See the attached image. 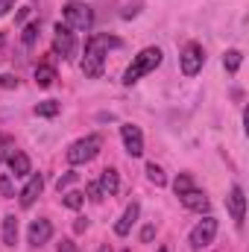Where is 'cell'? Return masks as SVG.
Segmentation results:
<instances>
[{
  "label": "cell",
  "mask_w": 249,
  "mask_h": 252,
  "mask_svg": "<svg viewBox=\"0 0 249 252\" xmlns=\"http://www.w3.org/2000/svg\"><path fill=\"white\" fill-rule=\"evenodd\" d=\"M109 47H121L118 38L112 35H91L88 44H85V59H82V73L97 79L103 73V62H106V50Z\"/></svg>",
  "instance_id": "6da1fadb"
},
{
  "label": "cell",
  "mask_w": 249,
  "mask_h": 252,
  "mask_svg": "<svg viewBox=\"0 0 249 252\" xmlns=\"http://www.w3.org/2000/svg\"><path fill=\"white\" fill-rule=\"evenodd\" d=\"M161 59H164V53L158 50V47H144L135 59H132V64L126 67L124 73V85H135L141 76H147V73H153L158 64H161Z\"/></svg>",
  "instance_id": "7a4b0ae2"
},
{
  "label": "cell",
  "mask_w": 249,
  "mask_h": 252,
  "mask_svg": "<svg viewBox=\"0 0 249 252\" xmlns=\"http://www.w3.org/2000/svg\"><path fill=\"white\" fill-rule=\"evenodd\" d=\"M100 147H103V138H100V135H85V138H79V141L70 144L67 161H70V164H85V161L97 158Z\"/></svg>",
  "instance_id": "3957f363"
},
{
  "label": "cell",
  "mask_w": 249,
  "mask_h": 252,
  "mask_svg": "<svg viewBox=\"0 0 249 252\" xmlns=\"http://www.w3.org/2000/svg\"><path fill=\"white\" fill-rule=\"evenodd\" d=\"M94 24V12L88 3H79V0H70L64 6V27L70 30H79V32H88Z\"/></svg>",
  "instance_id": "277c9868"
},
{
  "label": "cell",
  "mask_w": 249,
  "mask_h": 252,
  "mask_svg": "<svg viewBox=\"0 0 249 252\" xmlns=\"http://www.w3.org/2000/svg\"><path fill=\"white\" fill-rule=\"evenodd\" d=\"M179 64H182V73H185V76H196V73L202 70V64H205V50H202V44H196V41L185 44V50H182V56H179Z\"/></svg>",
  "instance_id": "5b68a950"
},
{
  "label": "cell",
  "mask_w": 249,
  "mask_h": 252,
  "mask_svg": "<svg viewBox=\"0 0 249 252\" xmlns=\"http://www.w3.org/2000/svg\"><path fill=\"white\" fill-rule=\"evenodd\" d=\"M217 235V220L214 217H202L193 229H190V247L193 250H205Z\"/></svg>",
  "instance_id": "8992f818"
},
{
  "label": "cell",
  "mask_w": 249,
  "mask_h": 252,
  "mask_svg": "<svg viewBox=\"0 0 249 252\" xmlns=\"http://www.w3.org/2000/svg\"><path fill=\"white\" fill-rule=\"evenodd\" d=\"M53 50L62 56V59H73L76 56V38H73V30L56 24V35H53Z\"/></svg>",
  "instance_id": "52a82bcc"
},
{
  "label": "cell",
  "mask_w": 249,
  "mask_h": 252,
  "mask_svg": "<svg viewBox=\"0 0 249 252\" xmlns=\"http://www.w3.org/2000/svg\"><path fill=\"white\" fill-rule=\"evenodd\" d=\"M121 138H124V147L132 158H141V156H144V135H141L138 126L124 124L121 126Z\"/></svg>",
  "instance_id": "ba28073f"
},
{
  "label": "cell",
  "mask_w": 249,
  "mask_h": 252,
  "mask_svg": "<svg viewBox=\"0 0 249 252\" xmlns=\"http://www.w3.org/2000/svg\"><path fill=\"white\" fill-rule=\"evenodd\" d=\"M27 235H30V244H32V247H44V244L53 238V223H50L47 217H38V220L30 223V232H27Z\"/></svg>",
  "instance_id": "9c48e42d"
},
{
  "label": "cell",
  "mask_w": 249,
  "mask_h": 252,
  "mask_svg": "<svg viewBox=\"0 0 249 252\" xmlns=\"http://www.w3.org/2000/svg\"><path fill=\"white\" fill-rule=\"evenodd\" d=\"M41 190H44V179H41V173H32L30 182H27L24 190H21V208H32V202L41 196Z\"/></svg>",
  "instance_id": "30bf717a"
},
{
  "label": "cell",
  "mask_w": 249,
  "mask_h": 252,
  "mask_svg": "<svg viewBox=\"0 0 249 252\" xmlns=\"http://www.w3.org/2000/svg\"><path fill=\"white\" fill-rule=\"evenodd\" d=\"M229 211H232V220L238 226H244V217H247V196H244V188L235 185L232 193H229Z\"/></svg>",
  "instance_id": "8fae6325"
},
{
  "label": "cell",
  "mask_w": 249,
  "mask_h": 252,
  "mask_svg": "<svg viewBox=\"0 0 249 252\" xmlns=\"http://www.w3.org/2000/svg\"><path fill=\"white\" fill-rule=\"evenodd\" d=\"M138 214H141V205H138V202H129L126 211H124V217L115 223V235H118V238H126V235L132 232V223L138 220Z\"/></svg>",
  "instance_id": "7c38bea8"
},
{
  "label": "cell",
  "mask_w": 249,
  "mask_h": 252,
  "mask_svg": "<svg viewBox=\"0 0 249 252\" xmlns=\"http://www.w3.org/2000/svg\"><path fill=\"white\" fill-rule=\"evenodd\" d=\"M6 161H9V170H12V176H30V173H32L30 156H27V153H21V150H12Z\"/></svg>",
  "instance_id": "4fadbf2b"
},
{
  "label": "cell",
  "mask_w": 249,
  "mask_h": 252,
  "mask_svg": "<svg viewBox=\"0 0 249 252\" xmlns=\"http://www.w3.org/2000/svg\"><path fill=\"white\" fill-rule=\"evenodd\" d=\"M179 199H182V205L190 208V211H199V214H202V211H208V196H205L202 190H196V188H190L187 193H182Z\"/></svg>",
  "instance_id": "5bb4252c"
},
{
  "label": "cell",
  "mask_w": 249,
  "mask_h": 252,
  "mask_svg": "<svg viewBox=\"0 0 249 252\" xmlns=\"http://www.w3.org/2000/svg\"><path fill=\"white\" fill-rule=\"evenodd\" d=\"M100 188H103V196H115L118 188H121V179H118V170L115 167H106L100 173Z\"/></svg>",
  "instance_id": "9a60e30c"
},
{
  "label": "cell",
  "mask_w": 249,
  "mask_h": 252,
  "mask_svg": "<svg viewBox=\"0 0 249 252\" xmlns=\"http://www.w3.org/2000/svg\"><path fill=\"white\" fill-rule=\"evenodd\" d=\"M18 241V217L15 214H6L3 217V244L6 247H15Z\"/></svg>",
  "instance_id": "2e32d148"
},
{
  "label": "cell",
  "mask_w": 249,
  "mask_h": 252,
  "mask_svg": "<svg viewBox=\"0 0 249 252\" xmlns=\"http://www.w3.org/2000/svg\"><path fill=\"white\" fill-rule=\"evenodd\" d=\"M53 82H56V67L38 64V67H35V85H38V88H50Z\"/></svg>",
  "instance_id": "e0dca14e"
},
{
  "label": "cell",
  "mask_w": 249,
  "mask_h": 252,
  "mask_svg": "<svg viewBox=\"0 0 249 252\" xmlns=\"http://www.w3.org/2000/svg\"><path fill=\"white\" fill-rule=\"evenodd\" d=\"M147 179H150L156 188H164V185H167V176H164V170H161L156 161H150V164H147Z\"/></svg>",
  "instance_id": "ac0fdd59"
},
{
  "label": "cell",
  "mask_w": 249,
  "mask_h": 252,
  "mask_svg": "<svg viewBox=\"0 0 249 252\" xmlns=\"http://www.w3.org/2000/svg\"><path fill=\"white\" fill-rule=\"evenodd\" d=\"M62 205L64 208H70V211H79L82 205H85V193H79V190H67L62 196Z\"/></svg>",
  "instance_id": "d6986e66"
},
{
  "label": "cell",
  "mask_w": 249,
  "mask_h": 252,
  "mask_svg": "<svg viewBox=\"0 0 249 252\" xmlns=\"http://www.w3.org/2000/svg\"><path fill=\"white\" fill-rule=\"evenodd\" d=\"M241 62H244V53H241V50H226V56H223V67H226L229 73H238Z\"/></svg>",
  "instance_id": "ffe728a7"
},
{
  "label": "cell",
  "mask_w": 249,
  "mask_h": 252,
  "mask_svg": "<svg viewBox=\"0 0 249 252\" xmlns=\"http://www.w3.org/2000/svg\"><path fill=\"white\" fill-rule=\"evenodd\" d=\"M59 109H62V106H59L56 100H47V103H38V106H35V115H38V118H56Z\"/></svg>",
  "instance_id": "44dd1931"
},
{
  "label": "cell",
  "mask_w": 249,
  "mask_h": 252,
  "mask_svg": "<svg viewBox=\"0 0 249 252\" xmlns=\"http://www.w3.org/2000/svg\"><path fill=\"white\" fill-rule=\"evenodd\" d=\"M190 188H193V179H190V173H179V176H176V182H173V190H176V196L187 193Z\"/></svg>",
  "instance_id": "7402d4cb"
},
{
  "label": "cell",
  "mask_w": 249,
  "mask_h": 252,
  "mask_svg": "<svg viewBox=\"0 0 249 252\" xmlns=\"http://www.w3.org/2000/svg\"><path fill=\"white\" fill-rule=\"evenodd\" d=\"M76 179H79V173H76V170H67L64 176H59V182H56V190H59V193H62V190H67L70 185H73V182H76Z\"/></svg>",
  "instance_id": "603a6c76"
},
{
  "label": "cell",
  "mask_w": 249,
  "mask_h": 252,
  "mask_svg": "<svg viewBox=\"0 0 249 252\" xmlns=\"http://www.w3.org/2000/svg\"><path fill=\"white\" fill-rule=\"evenodd\" d=\"M35 41H38V24H27V27H24V44L32 47Z\"/></svg>",
  "instance_id": "cb8c5ba5"
},
{
  "label": "cell",
  "mask_w": 249,
  "mask_h": 252,
  "mask_svg": "<svg viewBox=\"0 0 249 252\" xmlns=\"http://www.w3.org/2000/svg\"><path fill=\"white\" fill-rule=\"evenodd\" d=\"M12 150H15V144H12V138L0 132V164H3L6 158H9V153H12Z\"/></svg>",
  "instance_id": "d4e9b609"
},
{
  "label": "cell",
  "mask_w": 249,
  "mask_h": 252,
  "mask_svg": "<svg viewBox=\"0 0 249 252\" xmlns=\"http://www.w3.org/2000/svg\"><path fill=\"white\" fill-rule=\"evenodd\" d=\"M0 193H3L6 199H12V196H15V188H12V173H3V176H0Z\"/></svg>",
  "instance_id": "484cf974"
},
{
  "label": "cell",
  "mask_w": 249,
  "mask_h": 252,
  "mask_svg": "<svg viewBox=\"0 0 249 252\" xmlns=\"http://www.w3.org/2000/svg\"><path fill=\"white\" fill-rule=\"evenodd\" d=\"M88 199L91 202H103V188H100V182H88Z\"/></svg>",
  "instance_id": "4316f807"
},
{
  "label": "cell",
  "mask_w": 249,
  "mask_h": 252,
  "mask_svg": "<svg viewBox=\"0 0 249 252\" xmlns=\"http://www.w3.org/2000/svg\"><path fill=\"white\" fill-rule=\"evenodd\" d=\"M0 88H18V76L3 73V76H0Z\"/></svg>",
  "instance_id": "83f0119b"
},
{
  "label": "cell",
  "mask_w": 249,
  "mask_h": 252,
  "mask_svg": "<svg viewBox=\"0 0 249 252\" xmlns=\"http://www.w3.org/2000/svg\"><path fill=\"white\" fill-rule=\"evenodd\" d=\"M153 238H156V226H144V229H141V241H144V244H150Z\"/></svg>",
  "instance_id": "f1b7e54d"
},
{
  "label": "cell",
  "mask_w": 249,
  "mask_h": 252,
  "mask_svg": "<svg viewBox=\"0 0 249 252\" xmlns=\"http://www.w3.org/2000/svg\"><path fill=\"white\" fill-rule=\"evenodd\" d=\"M59 252H76L73 241H70V238H62V244H59Z\"/></svg>",
  "instance_id": "f546056e"
},
{
  "label": "cell",
  "mask_w": 249,
  "mask_h": 252,
  "mask_svg": "<svg viewBox=\"0 0 249 252\" xmlns=\"http://www.w3.org/2000/svg\"><path fill=\"white\" fill-rule=\"evenodd\" d=\"M85 229H88V220H76V223H73V232H76V235H82Z\"/></svg>",
  "instance_id": "4dcf8cb0"
},
{
  "label": "cell",
  "mask_w": 249,
  "mask_h": 252,
  "mask_svg": "<svg viewBox=\"0 0 249 252\" xmlns=\"http://www.w3.org/2000/svg\"><path fill=\"white\" fill-rule=\"evenodd\" d=\"M138 9H141V3H135V6H126V9H124V18H132V15H138Z\"/></svg>",
  "instance_id": "1f68e13d"
},
{
  "label": "cell",
  "mask_w": 249,
  "mask_h": 252,
  "mask_svg": "<svg viewBox=\"0 0 249 252\" xmlns=\"http://www.w3.org/2000/svg\"><path fill=\"white\" fill-rule=\"evenodd\" d=\"M12 6H15V0H0V15H6Z\"/></svg>",
  "instance_id": "d6a6232c"
},
{
  "label": "cell",
  "mask_w": 249,
  "mask_h": 252,
  "mask_svg": "<svg viewBox=\"0 0 249 252\" xmlns=\"http://www.w3.org/2000/svg\"><path fill=\"white\" fill-rule=\"evenodd\" d=\"M97 252H112V247H109V244H103V247H100Z\"/></svg>",
  "instance_id": "836d02e7"
},
{
  "label": "cell",
  "mask_w": 249,
  "mask_h": 252,
  "mask_svg": "<svg viewBox=\"0 0 249 252\" xmlns=\"http://www.w3.org/2000/svg\"><path fill=\"white\" fill-rule=\"evenodd\" d=\"M3 41H6V35H3V32H0V47H3Z\"/></svg>",
  "instance_id": "e575fe53"
},
{
  "label": "cell",
  "mask_w": 249,
  "mask_h": 252,
  "mask_svg": "<svg viewBox=\"0 0 249 252\" xmlns=\"http://www.w3.org/2000/svg\"><path fill=\"white\" fill-rule=\"evenodd\" d=\"M158 252H167V250H164V247H161V250H158Z\"/></svg>",
  "instance_id": "d590c367"
},
{
  "label": "cell",
  "mask_w": 249,
  "mask_h": 252,
  "mask_svg": "<svg viewBox=\"0 0 249 252\" xmlns=\"http://www.w3.org/2000/svg\"><path fill=\"white\" fill-rule=\"evenodd\" d=\"M124 252H129V250H124Z\"/></svg>",
  "instance_id": "8d00e7d4"
}]
</instances>
